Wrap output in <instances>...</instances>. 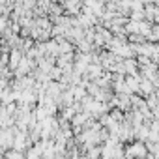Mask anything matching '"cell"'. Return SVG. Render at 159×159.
Instances as JSON below:
<instances>
[{
	"mask_svg": "<svg viewBox=\"0 0 159 159\" xmlns=\"http://www.w3.org/2000/svg\"><path fill=\"white\" fill-rule=\"evenodd\" d=\"M127 155L129 157H144L146 155V146L142 142H135L129 150H127Z\"/></svg>",
	"mask_w": 159,
	"mask_h": 159,
	"instance_id": "6da1fadb",
	"label": "cell"
},
{
	"mask_svg": "<svg viewBox=\"0 0 159 159\" xmlns=\"http://www.w3.org/2000/svg\"><path fill=\"white\" fill-rule=\"evenodd\" d=\"M152 88H153V84H152L150 81H146V79H144V81H140V83H139V88H137V90H140V94L148 96V94L152 92Z\"/></svg>",
	"mask_w": 159,
	"mask_h": 159,
	"instance_id": "7a4b0ae2",
	"label": "cell"
}]
</instances>
